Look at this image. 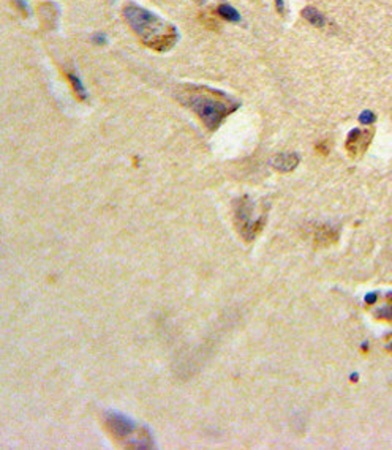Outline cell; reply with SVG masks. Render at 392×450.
Masks as SVG:
<instances>
[{
    "label": "cell",
    "instance_id": "cell-7",
    "mask_svg": "<svg viewBox=\"0 0 392 450\" xmlns=\"http://www.w3.org/2000/svg\"><path fill=\"white\" fill-rule=\"evenodd\" d=\"M302 16L309 21L315 27H325L326 25V18L321 11H318L317 8L313 6H305L302 10Z\"/></svg>",
    "mask_w": 392,
    "mask_h": 450
},
{
    "label": "cell",
    "instance_id": "cell-9",
    "mask_svg": "<svg viewBox=\"0 0 392 450\" xmlns=\"http://www.w3.org/2000/svg\"><path fill=\"white\" fill-rule=\"evenodd\" d=\"M217 14L220 18H223L225 21L229 22H241V14L237 13V10L234 6L228 5V3H220L217 8Z\"/></svg>",
    "mask_w": 392,
    "mask_h": 450
},
{
    "label": "cell",
    "instance_id": "cell-8",
    "mask_svg": "<svg viewBox=\"0 0 392 450\" xmlns=\"http://www.w3.org/2000/svg\"><path fill=\"white\" fill-rule=\"evenodd\" d=\"M66 79L70 81L71 89H73V92H74V95H76V98H79L81 101H86V98H87V92H86V89H84V84L81 82L79 76L76 74V73H73V71H68V73H66Z\"/></svg>",
    "mask_w": 392,
    "mask_h": 450
},
{
    "label": "cell",
    "instance_id": "cell-11",
    "mask_svg": "<svg viewBox=\"0 0 392 450\" xmlns=\"http://www.w3.org/2000/svg\"><path fill=\"white\" fill-rule=\"evenodd\" d=\"M92 41L95 43V45L100 46V45H106V41H108V40H106V35H105V33L97 32V33H93V35H92Z\"/></svg>",
    "mask_w": 392,
    "mask_h": 450
},
{
    "label": "cell",
    "instance_id": "cell-6",
    "mask_svg": "<svg viewBox=\"0 0 392 450\" xmlns=\"http://www.w3.org/2000/svg\"><path fill=\"white\" fill-rule=\"evenodd\" d=\"M297 164H299V155L297 153H280L274 158V168L282 172L293 171Z\"/></svg>",
    "mask_w": 392,
    "mask_h": 450
},
{
    "label": "cell",
    "instance_id": "cell-12",
    "mask_svg": "<svg viewBox=\"0 0 392 450\" xmlns=\"http://www.w3.org/2000/svg\"><path fill=\"white\" fill-rule=\"evenodd\" d=\"M275 6H277L278 13H283L285 11V0H275Z\"/></svg>",
    "mask_w": 392,
    "mask_h": 450
},
{
    "label": "cell",
    "instance_id": "cell-2",
    "mask_svg": "<svg viewBox=\"0 0 392 450\" xmlns=\"http://www.w3.org/2000/svg\"><path fill=\"white\" fill-rule=\"evenodd\" d=\"M185 106H189L209 129H217L229 112L237 108V103L228 95L209 87H189L181 95Z\"/></svg>",
    "mask_w": 392,
    "mask_h": 450
},
{
    "label": "cell",
    "instance_id": "cell-3",
    "mask_svg": "<svg viewBox=\"0 0 392 450\" xmlns=\"http://www.w3.org/2000/svg\"><path fill=\"white\" fill-rule=\"evenodd\" d=\"M103 427L116 444L127 449H150L153 438L146 427L133 422L117 412H106L103 415Z\"/></svg>",
    "mask_w": 392,
    "mask_h": 450
},
{
    "label": "cell",
    "instance_id": "cell-4",
    "mask_svg": "<svg viewBox=\"0 0 392 450\" xmlns=\"http://www.w3.org/2000/svg\"><path fill=\"white\" fill-rule=\"evenodd\" d=\"M236 218H237V226H239L241 234L247 239L252 240L255 237V231L261 229L262 218H253V204L247 197H244L242 201L237 204L236 210Z\"/></svg>",
    "mask_w": 392,
    "mask_h": 450
},
{
    "label": "cell",
    "instance_id": "cell-10",
    "mask_svg": "<svg viewBox=\"0 0 392 450\" xmlns=\"http://www.w3.org/2000/svg\"><path fill=\"white\" fill-rule=\"evenodd\" d=\"M361 122L362 124H365V125H370V124H373L375 122V116H373V112H370V111H365V112H362L361 114Z\"/></svg>",
    "mask_w": 392,
    "mask_h": 450
},
{
    "label": "cell",
    "instance_id": "cell-1",
    "mask_svg": "<svg viewBox=\"0 0 392 450\" xmlns=\"http://www.w3.org/2000/svg\"><path fill=\"white\" fill-rule=\"evenodd\" d=\"M124 18L130 24L136 35L142 40L144 45L157 53H165L171 49L179 38L174 25L165 22L155 13L133 2L124 6Z\"/></svg>",
    "mask_w": 392,
    "mask_h": 450
},
{
    "label": "cell",
    "instance_id": "cell-5",
    "mask_svg": "<svg viewBox=\"0 0 392 450\" xmlns=\"http://www.w3.org/2000/svg\"><path fill=\"white\" fill-rule=\"evenodd\" d=\"M369 137H370V134L361 131V129H357V128L353 129V131L349 133L348 142H346L348 152L351 153V155H354L357 152H362L365 147H367V144H369Z\"/></svg>",
    "mask_w": 392,
    "mask_h": 450
}]
</instances>
